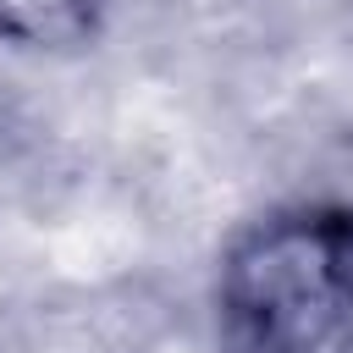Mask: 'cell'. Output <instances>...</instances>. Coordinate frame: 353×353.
Masks as SVG:
<instances>
[{
    "label": "cell",
    "instance_id": "obj_2",
    "mask_svg": "<svg viewBox=\"0 0 353 353\" xmlns=\"http://www.w3.org/2000/svg\"><path fill=\"white\" fill-rule=\"evenodd\" d=\"M99 22V0H0V33L28 50L83 44Z\"/></svg>",
    "mask_w": 353,
    "mask_h": 353
},
{
    "label": "cell",
    "instance_id": "obj_1",
    "mask_svg": "<svg viewBox=\"0 0 353 353\" xmlns=\"http://www.w3.org/2000/svg\"><path fill=\"white\" fill-rule=\"evenodd\" d=\"M232 353H353V204H292L254 221L221 265Z\"/></svg>",
    "mask_w": 353,
    "mask_h": 353
}]
</instances>
